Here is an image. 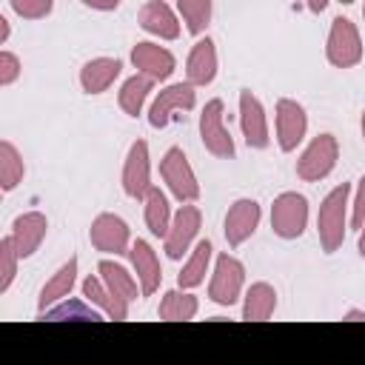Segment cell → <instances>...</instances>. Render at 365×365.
Masks as SVG:
<instances>
[{"label":"cell","mask_w":365,"mask_h":365,"mask_svg":"<svg viewBox=\"0 0 365 365\" xmlns=\"http://www.w3.org/2000/svg\"><path fill=\"white\" fill-rule=\"evenodd\" d=\"M128 257H131V265H134V274L140 282V294L151 297L163 282V271H160V259H157L154 248L145 240H134L128 248Z\"/></svg>","instance_id":"obj_17"},{"label":"cell","mask_w":365,"mask_h":365,"mask_svg":"<svg viewBox=\"0 0 365 365\" xmlns=\"http://www.w3.org/2000/svg\"><path fill=\"white\" fill-rule=\"evenodd\" d=\"M83 297L91 302V305H97L106 317H111V319H117V322H123V319H128V305L131 302H125V299H120L117 294H111V288L103 282V277H86L83 279Z\"/></svg>","instance_id":"obj_20"},{"label":"cell","mask_w":365,"mask_h":365,"mask_svg":"<svg viewBox=\"0 0 365 365\" xmlns=\"http://www.w3.org/2000/svg\"><path fill=\"white\" fill-rule=\"evenodd\" d=\"M339 3H342V6H348V3H354V0H339Z\"/></svg>","instance_id":"obj_42"},{"label":"cell","mask_w":365,"mask_h":365,"mask_svg":"<svg viewBox=\"0 0 365 365\" xmlns=\"http://www.w3.org/2000/svg\"><path fill=\"white\" fill-rule=\"evenodd\" d=\"M240 128L248 148H268L271 134H268L265 108L251 91H240Z\"/></svg>","instance_id":"obj_14"},{"label":"cell","mask_w":365,"mask_h":365,"mask_svg":"<svg viewBox=\"0 0 365 365\" xmlns=\"http://www.w3.org/2000/svg\"><path fill=\"white\" fill-rule=\"evenodd\" d=\"M151 188V160H148V143L134 140L125 163H123V191L131 200H143L145 191Z\"/></svg>","instance_id":"obj_12"},{"label":"cell","mask_w":365,"mask_h":365,"mask_svg":"<svg viewBox=\"0 0 365 365\" xmlns=\"http://www.w3.org/2000/svg\"><path fill=\"white\" fill-rule=\"evenodd\" d=\"M325 60L334 68H354L362 63V37L348 17H334L325 40Z\"/></svg>","instance_id":"obj_2"},{"label":"cell","mask_w":365,"mask_h":365,"mask_svg":"<svg viewBox=\"0 0 365 365\" xmlns=\"http://www.w3.org/2000/svg\"><path fill=\"white\" fill-rule=\"evenodd\" d=\"M154 83H157V80H154V77H148V74H143V71H137L134 77H128V80L123 83L120 94H117L120 108H123L128 117H137V114L143 111V106H145V100H148V94H151Z\"/></svg>","instance_id":"obj_25"},{"label":"cell","mask_w":365,"mask_h":365,"mask_svg":"<svg viewBox=\"0 0 365 365\" xmlns=\"http://www.w3.org/2000/svg\"><path fill=\"white\" fill-rule=\"evenodd\" d=\"M211 257H214V245H211L208 240H200V242L194 245L188 262H185L182 271L177 274V285L185 288V291H188V288H197V285L205 279V274H208Z\"/></svg>","instance_id":"obj_24"},{"label":"cell","mask_w":365,"mask_h":365,"mask_svg":"<svg viewBox=\"0 0 365 365\" xmlns=\"http://www.w3.org/2000/svg\"><path fill=\"white\" fill-rule=\"evenodd\" d=\"M365 225V174L356 185V197H354V205H351V228H362Z\"/></svg>","instance_id":"obj_35"},{"label":"cell","mask_w":365,"mask_h":365,"mask_svg":"<svg viewBox=\"0 0 365 365\" xmlns=\"http://www.w3.org/2000/svg\"><path fill=\"white\" fill-rule=\"evenodd\" d=\"M23 174H26V165H23L20 151L14 148V143L3 140L0 143V188L3 191H14L20 185Z\"/></svg>","instance_id":"obj_29"},{"label":"cell","mask_w":365,"mask_h":365,"mask_svg":"<svg viewBox=\"0 0 365 365\" xmlns=\"http://www.w3.org/2000/svg\"><path fill=\"white\" fill-rule=\"evenodd\" d=\"M74 282H77V257H71L68 262H63V265L51 274V279L43 285L40 299H37V311L43 314V311H48L51 305H57L60 299H66V297L71 294Z\"/></svg>","instance_id":"obj_22"},{"label":"cell","mask_w":365,"mask_h":365,"mask_svg":"<svg viewBox=\"0 0 365 365\" xmlns=\"http://www.w3.org/2000/svg\"><path fill=\"white\" fill-rule=\"evenodd\" d=\"M20 77V60L11 51H0V86H11Z\"/></svg>","instance_id":"obj_34"},{"label":"cell","mask_w":365,"mask_h":365,"mask_svg":"<svg viewBox=\"0 0 365 365\" xmlns=\"http://www.w3.org/2000/svg\"><path fill=\"white\" fill-rule=\"evenodd\" d=\"M80 3L88 9H97V11H114L120 6V0H80Z\"/></svg>","instance_id":"obj_36"},{"label":"cell","mask_w":365,"mask_h":365,"mask_svg":"<svg viewBox=\"0 0 365 365\" xmlns=\"http://www.w3.org/2000/svg\"><path fill=\"white\" fill-rule=\"evenodd\" d=\"M131 63H134L137 71L154 77L157 83L168 80L174 74V66H177V60H174V54L168 48H163L157 43H148V40H143V43H137L131 48Z\"/></svg>","instance_id":"obj_16"},{"label":"cell","mask_w":365,"mask_h":365,"mask_svg":"<svg viewBox=\"0 0 365 365\" xmlns=\"http://www.w3.org/2000/svg\"><path fill=\"white\" fill-rule=\"evenodd\" d=\"M177 9L191 34H202L211 23V0H177Z\"/></svg>","instance_id":"obj_31"},{"label":"cell","mask_w":365,"mask_h":365,"mask_svg":"<svg viewBox=\"0 0 365 365\" xmlns=\"http://www.w3.org/2000/svg\"><path fill=\"white\" fill-rule=\"evenodd\" d=\"M259 217H262V211H259V202H257V200L242 197V200L231 202V208H228V214H225V222H222V231H225L228 245H231V248L242 245V242L257 231Z\"/></svg>","instance_id":"obj_13"},{"label":"cell","mask_w":365,"mask_h":365,"mask_svg":"<svg viewBox=\"0 0 365 365\" xmlns=\"http://www.w3.org/2000/svg\"><path fill=\"white\" fill-rule=\"evenodd\" d=\"M97 274H100L103 282L111 288V294H117L120 299H125V302H134V299H137V285H140V282H137L123 265H117V262H111V259H100Z\"/></svg>","instance_id":"obj_27"},{"label":"cell","mask_w":365,"mask_h":365,"mask_svg":"<svg viewBox=\"0 0 365 365\" xmlns=\"http://www.w3.org/2000/svg\"><path fill=\"white\" fill-rule=\"evenodd\" d=\"M200 311V302L194 294H185L182 291H165L163 299H160V319H168V322H180V319H194Z\"/></svg>","instance_id":"obj_28"},{"label":"cell","mask_w":365,"mask_h":365,"mask_svg":"<svg viewBox=\"0 0 365 365\" xmlns=\"http://www.w3.org/2000/svg\"><path fill=\"white\" fill-rule=\"evenodd\" d=\"M143 202H145V205H143V214H145L148 231H151L154 237H165L168 228H171V208H168L165 194H163L157 185H151V188L145 191Z\"/></svg>","instance_id":"obj_26"},{"label":"cell","mask_w":365,"mask_h":365,"mask_svg":"<svg viewBox=\"0 0 365 365\" xmlns=\"http://www.w3.org/2000/svg\"><path fill=\"white\" fill-rule=\"evenodd\" d=\"M345 319H365V311H356V308H354V311L345 314Z\"/></svg>","instance_id":"obj_39"},{"label":"cell","mask_w":365,"mask_h":365,"mask_svg":"<svg viewBox=\"0 0 365 365\" xmlns=\"http://www.w3.org/2000/svg\"><path fill=\"white\" fill-rule=\"evenodd\" d=\"M217 74V48L211 37H202L194 43L188 60H185V80L191 86H208Z\"/></svg>","instance_id":"obj_19"},{"label":"cell","mask_w":365,"mask_h":365,"mask_svg":"<svg viewBox=\"0 0 365 365\" xmlns=\"http://www.w3.org/2000/svg\"><path fill=\"white\" fill-rule=\"evenodd\" d=\"M160 174L168 185V191L180 200V202H194L200 197V182H197V174L188 163V157L182 154V148H168L160 160Z\"/></svg>","instance_id":"obj_6"},{"label":"cell","mask_w":365,"mask_h":365,"mask_svg":"<svg viewBox=\"0 0 365 365\" xmlns=\"http://www.w3.org/2000/svg\"><path fill=\"white\" fill-rule=\"evenodd\" d=\"M6 40H9V20L0 17V43H6Z\"/></svg>","instance_id":"obj_38"},{"label":"cell","mask_w":365,"mask_h":365,"mask_svg":"<svg viewBox=\"0 0 365 365\" xmlns=\"http://www.w3.org/2000/svg\"><path fill=\"white\" fill-rule=\"evenodd\" d=\"M242 282H245V268L237 257L231 254H220L217 262H214V274H211V282H208V297L211 302L222 305V308H231L240 294H242Z\"/></svg>","instance_id":"obj_7"},{"label":"cell","mask_w":365,"mask_h":365,"mask_svg":"<svg viewBox=\"0 0 365 365\" xmlns=\"http://www.w3.org/2000/svg\"><path fill=\"white\" fill-rule=\"evenodd\" d=\"M222 120H225L222 100L220 97L208 100L205 108H202V114H200V140H202V145H205L208 154H214L220 160H231L237 148H234V137H231V131L225 128Z\"/></svg>","instance_id":"obj_5"},{"label":"cell","mask_w":365,"mask_h":365,"mask_svg":"<svg viewBox=\"0 0 365 365\" xmlns=\"http://www.w3.org/2000/svg\"><path fill=\"white\" fill-rule=\"evenodd\" d=\"M362 20H365V3H362Z\"/></svg>","instance_id":"obj_43"},{"label":"cell","mask_w":365,"mask_h":365,"mask_svg":"<svg viewBox=\"0 0 365 365\" xmlns=\"http://www.w3.org/2000/svg\"><path fill=\"white\" fill-rule=\"evenodd\" d=\"M359 254L365 257V225L359 228Z\"/></svg>","instance_id":"obj_40"},{"label":"cell","mask_w":365,"mask_h":365,"mask_svg":"<svg viewBox=\"0 0 365 365\" xmlns=\"http://www.w3.org/2000/svg\"><path fill=\"white\" fill-rule=\"evenodd\" d=\"M194 88H197V86H191L188 80L163 88V91L154 97L151 108H148V123H151V128H165V125L171 123V114H174V111H191V108L197 106V91H194Z\"/></svg>","instance_id":"obj_9"},{"label":"cell","mask_w":365,"mask_h":365,"mask_svg":"<svg viewBox=\"0 0 365 365\" xmlns=\"http://www.w3.org/2000/svg\"><path fill=\"white\" fill-rule=\"evenodd\" d=\"M308 225V200L297 191H282L271 205V231L279 240H297Z\"/></svg>","instance_id":"obj_4"},{"label":"cell","mask_w":365,"mask_h":365,"mask_svg":"<svg viewBox=\"0 0 365 365\" xmlns=\"http://www.w3.org/2000/svg\"><path fill=\"white\" fill-rule=\"evenodd\" d=\"M40 319H83V322H100V308L86 305V299H60L48 311L40 314Z\"/></svg>","instance_id":"obj_30"},{"label":"cell","mask_w":365,"mask_h":365,"mask_svg":"<svg viewBox=\"0 0 365 365\" xmlns=\"http://www.w3.org/2000/svg\"><path fill=\"white\" fill-rule=\"evenodd\" d=\"M336 160H339V143H336V137L328 134V131L325 134H317L308 143V148L299 154V160H297V177L305 180V182H319V180H325L334 171Z\"/></svg>","instance_id":"obj_3"},{"label":"cell","mask_w":365,"mask_h":365,"mask_svg":"<svg viewBox=\"0 0 365 365\" xmlns=\"http://www.w3.org/2000/svg\"><path fill=\"white\" fill-rule=\"evenodd\" d=\"M274 114H277V143H279V148L288 154V151H294V148L305 140L308 114H305V108H302L297 100H288V97L277 100Z\"/></svg>","instance_id":"obj_11"},{"label":"cell","mask_w":365,"mask_h":365,"mask_svg":"<svg viewBox=\"0 0 365 365\" xmlns=\"http://www.w3.org/2000/svg\"><path fill=\"white\" fill-rule=\"evenodd\" d=\"M137 23H140L143 31H148V34H154L160 40H177L180 37V20L171 11V6L163 3V0H148L140 9Z\"/></svg>","instance_id":"obj_18"},{"label":"cell","mask_w":365,"mask_h":365,"mask_svg":"<svg viewBox=\"0 0 365 365\" xmlns=\"http://www.w3.org/2000/svg\"><path fill=\"white\" fill-rule=\"evenodd\" d=\"M305 3H308V9H311L314 14H319V11L328 9V0H305Z\"/></svg>","instance_id":"obj_37"},{"label":"cell","mask_w":365,"mask_h":365,"mask_svg":"<svg viewBox=\"0 0 365 365\" xmlns=\"http://www.w3.org/2000/svg\"><path fill=\"white\" fill-rule=\"evenodd\" d=\"M9 6L23 20H43V17L51 14L54 0H9Z\"/></svg>","instance_id":"obj_33"},{"label":"cell","mask_w":365,"mask_h":365,"mask_svg":"<svg viewBox=\"0 0 365 365\" xmlns=\"http://www.w3.org/2000/svg\"><path fill=\"white\" fill-rule=\"evenodd\" d=\"M362 140H365V111H362Z\"/></svg>","instance_id":"obj_41"},{"label":"cell","mask_w":365,"mask_h":365,"mask_svg":"<svg viewBox=\"0 0 365 365\" xmlns=\"http://www.w3.org/2000/svg\"><path fill=\"white\" fill-rule=\"evenodd\" d=\"M123 71V63L117 57H94L80 68V86L86 94H103Z\"/></svg>","instance_id":"obj_21"},{"label":"cell","mask_w":365,"mask_h":365,"mask_svg":"<svg viewBox=\"0 0 365 365\" xmlns=\"http://www.w3.org/2000/svg\"><path fill=\"white\" fill-rule=\"evenodd\" d=\"M348 197H351V185L339 182L336 188H331L319 205L317 214V231H319V245L325 254H334L342 242H345V225H348Z\"/></svg>","instance_id":"obj_1"},{"label":"cell","mask_w":365,"mask_h":365,"mask_svg":"<svg viewBox=\"0 0 365 365\" xmlns=\"http://www.w3.org/2000/svg\"><path fill=\"white\" fill-rule=\"evenodd\" d=\"M200 225H202V214H200V208L197 205H180V211L171 217V228H168V234L163 237V248H165V257L168 259H180L188 248H191V242H194V237L200 234Z\"/></svg>","instance_id":"obj_10"},{"label":"cell","mask_w":365,"mask_h":365,"mask_svg":"<svg viewBox=\"0 0 365 365\" xmlns=\"http://www.w3.org/2000/svg\"><path fill=\"white\" fill-rule=\"evenodd\" d=\"M46 231H48V220H46V214H40V211H26V214H20L14 222H11V245H14V251H17V257L20 259H29L37 248H40V242L46 240Z\"/></svg>","instance_id":"obj_15"},{"label":"cell","mask_w":365,"mask_h":365,"mask_svg":"<svg viewBox=\"0 0 365 365\" xmlns=\"http://www.w3.org/2000/svg\"><path fill=\"white\" fill-rule=\"evenodd\" d=\"M277 308V291L268 282H254L245 291V302H242V319L248 322H262L274 314Z\"/></svg>","instance_id":"obj_23"},{"label":"cell","mask_w":365,"mask_h":365,"mask_svg":"<svg viewBox=\"0 0 365 365\" xmlns=\"http://www.w3.org/2000/svg\"><path fill=\"white\" fill-rule=\"evenodd\" d=\"M88 240L100 254L120 257V254H128V248H131V231H128L125 220L117 214H108V211L94 217L91 228H88Z\"/></svg>","instance_id":"obj_8"},{"label":"cell","mask_w":365,"mask_h":365,"mask_svg":"<svg viewBox=\"0 0 365 365\" xmlns=\"http://www.w3.org/2000/svg\"><path fill=\"white\" fill-rule=\"evenodd\" d=\"M17 259L20 257H17L14 245H11V237L0 240V294L9 291V285H11L14 274H17Z\"/></svg>","instance_id":"obj_32"}]
</instances>
